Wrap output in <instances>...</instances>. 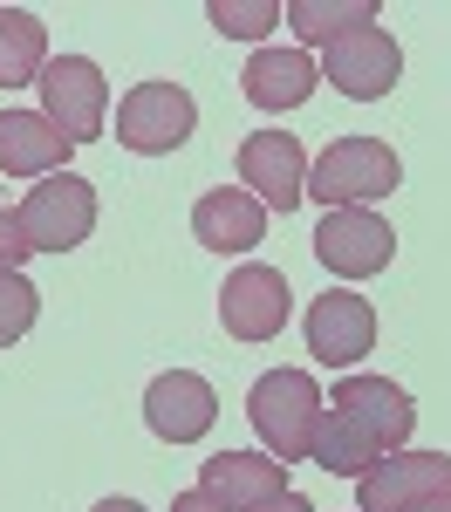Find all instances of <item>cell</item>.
<instances>
[{"mask_svg": "<svg viewBox=\"0 0 451 512\" xmlns=\"http://www.w3.org/2000/svg\"><path fill=\"white\" fill-rule=\"evenodd\" d=\"M417 431V403H410L390 376H342L335 396L322 403V424H315V465L328 478H363L376 458L404 451Z\"/></svg>", "mask_w": 451, "mask_h": 512, "instance_id": "1", "label": "cell"}, {"mask_svg": "<svg viewBox=\"0 0 451 512\" xmlns=\"http://www.w3.org/2000/svg\"><path fill=\"white\" fill-rule=\"evenodd\" d=\"M322 403L328 396L315 390L308 369H267L253 383V396H246V417H253L260 444H267V458H281V465L308 458L315 451V424H322Z\"/></svg>", "mask_w": 451, "mask_h": 512, "instance_id": "2", "label": "cell"}, {"mask_svg": "<svg viewBox=\"0 0 451 512\" xmlns=\"http://www.w3.org/2000/svg\"><path fill=\"white\" fill-rule=\"evenodd\" d=\"M404 185V158L383 144V137H335L322 158L308 164V198L335 205H376Z\"/></svg>", "mask_w": 451, "mask_h": 512, "instance_id": "3", "label": "cell"}, {"mask_svg": "<svg viewBox=\"0 0 451 512\" xmlns=\"http://www.w3.org/2000/svg\"><path fill=\"white\" fill-rule=\"evenodd\" d=\"M14 219H21L28 253H76L82 239L96 233V185L76 178V171H55L14 205Z\"/></svg>", "mask_w": 451, "mask_h": 512, "instance_id": "4", "label": "cell"}, {"mask_svg": "<svg viewBox=\"0 0 451 512\" xmlns=\"http://www.w3.org/2000/svg\"><path fill=\"white\" fill-rule=\"evenodd\" d=\"M199 130V103L178 82H137L117 103V144L137 158H171Z\"/></svg>", "mask_w": 451, "mask_h": 512, "instance_id": "5", "label": "cell"}, {"mask_svg": "<svg viewBox=\"0 0 451 512\" xmlns=\"http://www.w3.org/2000/svg\"><path fill=\"white\" fill-rule=\"evenodd\" d=\"M431 499H451L445 451H390L356 478V512H417Z\"/></svg>", "mask_w": 451, "mask_h": 512, "instance_id": "6", "label": "cell"}, {"mask_svg": "<svg viewBox=\"0 0 451 512\" xmlns=\"http://www.w3.org/2000/svg\"><path fill=\"white\" fill-rule=\"evenodd\" d=\"M103 110H110V82L89 55H55L41 69V117L55 123L69 144H96L103 137Z\"/></svg>", "mask_w": 451, "mask_h": 512, "instance_id": "7", "label": "cell"}, {"mask_svg": "<svg viewBox=\"0 0 451 512\" xmlns=\"http://www.w3.org/2000/svg\"><path fill=\"white\" fill-rule=\"evenodd\" d=\"M397 76H404V48L376 21L328 41V55H322V82H335V96H349V103H383L397 89Z\"/></svg>", "mask_w": 451, "mask_h": 512, "instance_id": "8", "label": "cell"}, {"mask_svg": "<svg viewBox=\"0 0 451 512\" xmlns=\"http://www.w3.org/2000/svg\"><path fill=\"white\" fill-rule=\"evenodd\" d=\"M315 260L335 280H369L397 260V233L390 219H376L369 205H335L322 226H315Z\"/></svg>", "mask_w": 451, "mask_h": 512, "instance_id": "9", "label": "cell"}, {"mask_svg": "<svg viewBox=\"0 0 451 512\" xmlns=\"http://www.w3.org/2000/svg\"><path fill=\"white\" fill-rule=\"evenodd\" d=\"M287 315H294V287H287L281 267H240L219 287V321H226L233 342H274Z\"/></svg>", "mask_w": 451, "mask_h": 512, "instance_id": "10", "label": "cell"}, {"mask_svg": "<svg viewBox=\"0 0 451 512\" xmlns=\"http://www.w3.org/2000/svg\"><path fill=\"white\" fill-rule=\"evenodd\" d=\"M240 185L274 212H294L308 198V151L294 144V130H253L240 144Z\"/></svg>", "mask_w": 451, "mask_h": 512, "instance_id": "11", "label": "cell"}, {"mask_svg": "<svg viewBox=\"0 0 451 512\" xmlns=\"http://www.w3.org/2000/svg\"><path fill=\"white\" fill-rule=\"evenodd\" d=\"M144 424L164 444H199L219 424V396H212V383H205L199 369H164L144 390Z\"/></svg>", "mask_w": 451, "mask_h": 512, "instance_id": "12", "label": "cell"}, {"mask_svg": "<svg viewBox=\"0 0 451 512\" xmlns=\"http://www.w3.org/2000/svg\"><path fill=\"white\" fill-rule=\"evenodd\" d=\"M369 349H376V308L349 287H328L308 308V355L328 369H356Z\"/></svg>", "mask_w": 451, "mask_h": 512, "instance_id": "13", "label": "cell"}, {"mask_svg": "<svg viewBox=\"0 0 451 512\" xmlns=\"http://www.w3.org/2000/svg\"><path fill=\"white\" fill-rule=\"evenodd\" d=\"M199 492H212L226 512H260L267 499L287 492V465L260 451H212L199 465Z\"/></svg>", "mask_w": 451, "mask_h": 512, "instance_id": "14", "label": "cell"}, {"mask_svg": "<svg viewBox=\"0 0 451 512\" xmlns=\"http://www.w3.org/2000/svg\"><path fill=\"white\" fill-rule=\"evenodd\" d=\"M192 239L212 246V253H253L267 239V205L246 185H219L192 205Z\"/></svg>", "mask_w": 451, "mask_h": 512, "instance_id": "15", "label": "cell"}, {"mask_svg": "<svg viewBox=\"0 0 451 512\" xmlns=\"http://www.w3.org/2000/svg\"><path fill=\"white\" fill-rule=\"evenodd\" d=\"M69 151L76 144L41 110H0V171L7 178H55V171H69Z\"/></svg>", "mask_w": 451, "mask_h": 512, "instance_id": "16", "label": "cell"}, {"mask_svg": "<svg viewBox=\"0 0 451 512\" xmlns=\"http://www.w3.org/2000/svg\"><path fill=\"white\" fill-rule=\"evenodd\" d=\"M240 89H246V103H253V110L281 117V110H301V103L322 89V69H315L301 48H260V55L246 62Z\"/></svg>", "mask_w": 451, "mask_h": 512, "instance_id": "17", "label": "cell"}, {"mask_svg": "<svg viewBox=\"0 0 451 512\" xmlns=\"http://www.w3.org/2000/svg\"><path fill=\"white\" fill-rule=\"evenodd\" d=\"M48 69V28L28 7H0V89H28Z\"/></svg>", "mask_w": 451, "mask_h": 512, "instance_id": "18", "label": "cell"}, {"mask_svg": "<svg viewBox=\"0 0 451 512\" xmlns=\"http://www.w3.org/2000/svg\"><path fill=\"white\" fill-rule=\"evenodd\" d=\"M376 21V0H287V28L301 41H342L349 28H369Z\"/></svg>", "mask_w": 451, "mask_h": 512, "instance_id": "19", "label": "cell"}, {"mask_svg": "<svg viewBox=\"0 0 451 512\" xmlns=\"http://www.w3.org/2000/svg\"><path fill=\"white\" fill-rule=\"evenodd\" d=\"M41 321V287L21 267H0V349H14Z\"/></svg>", "mask_w": 451, "mask_h": 512, "instance_id": "20", "label": "cell"}, {"mask_svg": "<svg viewBox=\"0 0 451 512\" xmlns=\"http://www.w3.org/2000/svg\"><path fill=\"white\" fill-rule=\"evenodd\" d=\"M205 21H212L226 41H260L274 21H287V7H281V0H212Z\"/></svg>", "mask_w": 451, "mask_h": 512, "instance_id": "21", "label": "cell"}, {"mask_svg": "<svg viewBox=\"0 0 451 512\" xmlns=\"http://www.w3.org/2000/svg\"><path fill=\"white\" fill-rule=\"evenodd\" d=\"M28 260V239H21V219L7 212V198H0V267H21Z\"/></svg>", "mask_w": 451, "mask_h": 512, "instance_id": "22", "label": "cell"}, {"mask_svg": "<svg viewBox=\"0 0 451 512\" xmlns=\"http://www.w3.org/2000/svg\"><path fill=\"white\" fill-rule=\"evenodd\" d=\"M171 512H226V506H219L212 492H199V485H192V492H178V499H171Z\"/></svg>", "mask_w": 451, "mask_h": 512, "instance_id": "23", "label": "cell"}, {"mask_svg": "<svg viewBox=\"0 0 451 512\" xmlns=\"http://www.w3.org/2000/svg\"><path fill=\"white\" fill-rule=\"evenodd\" d=\"M260 512H315V506H308L301 492H281V499H267V506H260Z\"/></svg>", "mask_w": 451, "mask_h": 512, "instance_id": "24", "label": "cell"}, {"mask_svg": "<svg viewBox=\"0 0 451 512\" xmlns=\"http://www.w3.org/2000/svg\"><path fill=\"white\" fill-rule=\"evenodd\" d=\"M96 512H144V506H137V499H103Z\"/></svg>", "mask_w": 451, "mask_h": 512, "instance_id": "25", "label": "cell"}, {"mask_svg": "<svg viewBox=\"0 0 451 512\" xmlns=\"http://www.w3.org/2000/svg\"><path fill=\"white\" fill-rule=\"evenodd\" d=\"M417 512H451V499H431V506H417Z\"/></svg>", "mask_w": 451, "mask_h": 512, "instance_id": "26", "label": "cell"}]
</instances>
